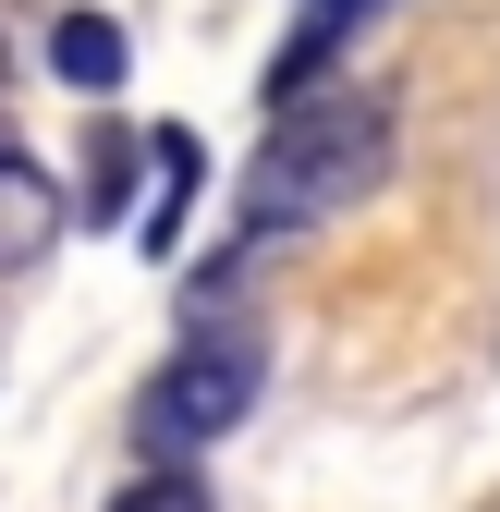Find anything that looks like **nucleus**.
Listing matches in <instances>:
<instances>
[{"label":"nucleus","instance_id":"f257e3e1","mask_svg":"<svg viewBox=\"0 0 500 512\" xmlns=\"http://www.w3.org/2000/svg\"><path fill=\"white\" fill-rule=\"evenodd\" d=\"M379 171H391V98L318 86V98L269 110V147L244 159V196H232V256H269V244H293V232L366 208Z\"/></svg>","mask_w":500,"mask_h":512},{"label":"nucleus","instance_id":"f03ea898","mask_svg":"<svg viewBox=\"0 0 500 512\" xmlns=\"http://www.w3.org/2000/svg\"><path fill=\"white\" fill-rule=\"evenodd\" d=\"M269 391V354L257 342H183L147 391H135V452L147 464H196L208 439H232Z\"/></svg>","mask_w":500,"mask_h":512},{"label":"nucleus","instance_id":"0eeeda50","mask_svg":"<svg viewBox=\"0 0 500 512\" xmlns=\"http://www.w3.org/2000/svg\"><path fill=\"white\" fill-rule=\"evenodd\" d=\"M110 512H208V476H196V464H147Z\"/></svg>","mask_w":500,"mask_h":512},{"label":"nucleus","instance_id":"20e7f679","mask_svg":"<svg viewBox=\"0 0 500 512\" xmlns=\"http://www.w3.org/2000/svg\"><path fill=\"white\" fill-rule=\"evenodd\" d=\"M196 183H208V147L183 135V122H159L147 135V220H135V244L171 269V244H183V220H196Z\"/></svg>","mask_w":500,"mask_h":512},{"label":"nucleus","instance_id":"423d86ee","mask_svg":"<svg viewBox=\"0 0 500 512\" xmlns=\"http://www.w3.org/2000/svg\"><path fill=\"white\" fill-rule=\"evenodd\" d=\"M49 74L86 86V98H110L122 74H135V61H122V25H110V13H61V25H49Z\"/></svg>","mask_w":500,"mask_h":512},{"label":"nucleus","instance_id":"39448f33","mask_svg":"<svg viewBox=\"0 0 500 512\" xmlns=\"http://www.w3.org/2000/svg\"><path fill=\"white\" fill-rule=\"evenodd\" d=\"M61 232V183L25 159V147H0V269H37Z\"/></svg>","mask_w":500,"mask_h":512},{"label":"nucleus","instance_id":"7ed1b4c3","mask_svg":"<svg viewBox=\"0 0 500 512\" xmlns=\"http://www.w3.org/2000/svg\"><path fill=\"white\" fill-rule=\"evenodd\" d=\"M391 13V0H305V13H293V37L269 49V74H257V110H293V98H318L330 74H342V49L366 37V25H379Z\"/></svg>","mask_w":500,"mask_h":512}]
</instances>
